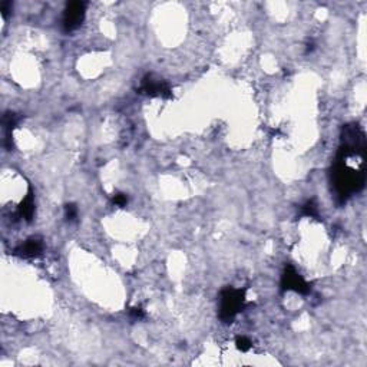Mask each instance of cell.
<instances>
[{"mask_svg":"<svg viewBox=\"0 0 367 367\" xmlns=\"http://www.w3.org/2000/svg\"><path fill=\"white\" fill-rule=\"evenodd\" d=\"M281 289L284 291L293 290L296 293H300V294H308L311 290L310 284L307 283L306 280L296 271V268L291 267V266L285 267V270H284V274L281 277Z\"/></svg>","mask_w":367,"mask_h":367,"instance_id":"cell-4","label":"cell"},{"mask_svg":"<svg viewBox=\"0 0 367 367\" xmlns=\"http://www.w3.org/2000/svg\"><path fill=\"white\" fill-rule=\"evenodd\" d=\"M245 306V291L228 287L221 291L220 297V319L225 323L234 320Z\"/></svg>","mask_w":367,"mask_h":367,"instance_id":"cell-2","label":"cell"},{"mask_svg":"<svg viewBox=\"0 0 367 367\" xmlns=\"http://www.w3.org/2000/svg\"><path fill=\"white\" fill-rule=\"evenodd\" d=\"M65 217L68 221H75L77 218V206L73 204H68L65 206Z\"/></svg>","mask_w":367,"mask_h":367,"instance_id":"cell-10","label":"cell"},{"mask_svg":"<svg viewBox=\"0 0 367 367\" xmlns=\"http://www.w3.org/2000/svg\"><path fill=\"white\" fill-rule=\"evenodd\" d=\"M42 250H43L42 241L33 238V240H28L22 245H19L16 248V254L20 255V257H24V258H33V257H38L39 254L42 252Z\"/></svg>","mask_w":367,"mask_h":367,"instance_id":"cell-6","label":"cell"},{"mask_svg":"<svg viewBox=\"0 0 367 367\" xmlns=\"http://www.w3.org/2000/svg\"><path fill=\"white\" fill-rule=\"evenodd\" d=\"M301 214L310 217V218H316V217H319V206H317V204L314 202L313 199H310V201H307L306 204L301 206Z\"/></svg>","mask_w":367,"mask_h":367,"instance_id":"cell-8","label":"cell"},{"mask_svg":"<svg viewBox=\"0 0 367 367\" xmlns=\"http://www.w3.org/2000/svg\"><path fill=\"white\" fill-rule=\"evenodd\" d=\"M139 91L151 96H162V98H171L172 92L169 89V86L161 79H155L153 76H145L142 79V84Z\"/></svg>","mask_w":367,"mask_h":367,"instance_id":"cell-5","label":"cell"},{"mask_svg":"<svg viewBox=\"0 0 367 367\" xmlns=\"http://www.w3.org/2000/svg\"><path fill=\"white\" fill-rule=\"evenodd\" d=\"M112 202L118 206H125L128 204V197H126L125 194H116L114 198H112Z\"/></svg>","mask_w":367,"mask_h":367,"instance_id":"cell-11","label":"cell"},{"mask_svg":"<svg viewBox=\"0 0 367 367\" xmlns=\"http://www.w3.org/2000/svg\"><path fill=\"white\" fill-rule=\"evenodd\" d=\"M33 213H35V202H33V194L29 192L26 195V198L23 199L22 205L19 206L17 209V217L20 218H24L26 221H31L32 217H33Z\"/></svg>","mask_w":367,"mask_h":367,"instance_id":"cell-7","label":"cell"},{"mask_svg":"<svg viewBox=\"0 0 367 367\" xmlns=\"http://www.w3.org/2000/svg\"><path fill=\"white\" fill-rule=\"evenodd\" d=\"M364 135L357 125L344 126L342 146L338 149L333 174L337 197L346 201L364 187Z\"/></svg>","mask_w":367,"mask_h":367,"instance_id":"cell-1","label":"cell"},{"mask_svg":"<svg viewBox=\"0 0 367 367\" xmlns=\"http://www.w3.org/2000/svg\"><path fill=\"white\" fill-rule=\"evenodd\" d=\"M237 347L241 350V352H248L250 349L252 347V343H251V340L248 338V337H245V336H241V337H238L237 338Z\"/></svg>","mask_w":367,"mask_h":367,"instance_id":"cell-9","label":"cell"},{"mask_svg":"<svg viewBox=\"0 0 367 367\" xmlns=\"http://www.w3.org/2000/svg\"><path fill=\"white\" fill-rule=\"evenodd\" d=\"M9 8H12V3H10V2L2 3V12H3V16H5V17H6V15L9 13Z\"/></svg>","mask_w":367,"mask_h":367,"instance_id":"cell-13","label":"cell"},{"mask_svg":"<svg viewBox=\"0 0 367 367\" xmlns=\"http://www.w3.org/2000/svg\"><path fill=\"white\" fill-rule=\"evenodd\" d=\"M86 12V3L84 2H70L63 13L62 24L66 32H72L77 29L85 19Z\"/></svg>","mask_w":367,"mask_h":367,"instance_id":"cell-3","label":"cell"},{"mask_svg":"<svg viewBox=\"0 0 367 367\" xmlns=\"http://www.w3.org/2000/svg\"><path fill=\"white\" fill-rule=\"evenodd\" d=\"M130 316L134 319H144L145 313H144V310L141 307H134V308H130Z\"/></svg>","mask_w":367,"mask_h":367,"instance_id":"cell-12","label":"cell"}]
</instances>
